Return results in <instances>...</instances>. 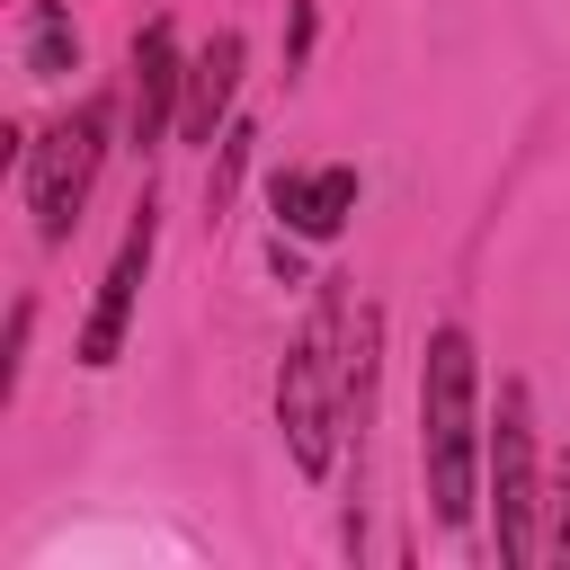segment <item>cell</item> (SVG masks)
<instances>
[{"label": "cell", "mask_w": 570, "mask_h": 570, "mask_svg": "<svg viewBox=\"0 0 570 570\" xmlns=\"http://www.w3.org/2000/svg\"><path fill=\"white\" fill-rule=\"evenodd\" d=\"M71 62H80V36H71V18H62L53 0H36V9H27V71H36V80H62Z\"/></svg>", "instance_id": "9"}, {"label": "cell", "mask_w": 570, "mask_h": 570, "mask_svg": "<svg viewBox=\"0 0 570 570\" xmlns=\"http://www.w3.org/2000/svg\"><path fill=\"white\" fill-rule=\"evenodd\" d=\"M490 543H499V561L508 570H525L534 552H543V534H534V401H525V383H499V419H490Z\"/></svg>", "instance_id": "4"}, {"label": "cell", "mask_w": 570, "mask_h": 570, "mask_svg": "<svg viewBox=\"0 0 570 570\" xmlns=\"http://www.w3.org/2000/svg\"><path fill=\"white\" fill-rule=\"evenodd\" d=\"M240 27H223L196 62H187V107H178V125H187V142H214L223 134V116H232V89H240Z\"/></svg>", "instance_id": "8"}, {"label": "cell", "mask_w": 570, "mask_h": 570, "mask_svg": "<svg viewBox=\"0 0 570 570\" xmlns=\"http://www.w3.org/2000/svg\"><path fill=\"white\" fill-rule=\"evenodd\" d=\"M27 330H36V303L9 312V356H0V392H18V356H27Z\"/></svg>", "instance_id": "10"}, {"label": "cell", "mask_w": 570, "mask_h": 570, "mask_svg": "<svg viewBox=\"0 0 570 570\" xmlns=\"http://www.w3.org/2000/svg\"><path fill=\"white\" fill-rule=\"evenodd\" d=\"M107 134H116V98H80L71 116H53L27 151V205H36V240L62 249L89 187H98V160H107Z\"/></svg>", "instance_id": "3"}, {"label": "cell", "mask_w": 570, "mask_h": 570, "mask_svg": "<svg viewBox=\"0 0 570 570\" xmlns=\"http://www.w3.org/2000/svg\"><path fill=\"white\" fill-rule=\"evenodd\" d=\"M178 107H187V53H178V27L151 18L134 36V53H125V125H134V151H151Z\"/></svg>", "instance_id": "6"}, {"label": "cell", "mask_w": 570, "mask_h": 570, "mask_svg": "<svg viewBox=\"0 0 570 570\" xmlns=\"http://www.w3.org/2000/svg\"><path fill=\"white\" fill-rule=\"evenodd\" d=\"M151 249H160V205L142 187V205H134V223H125L107 276H98V303L80 321V365H116L125 356V330H134V303H142V276H151Z\"/></svg>", "instance_id": "5"}, {"label": "cell", "mask_w": 570, "mask_h": 570, "mask_svg": "<svg viewBox=\"0 0 570 570\" xmlns=\"http://www.w3.org/2000/svg\"><path fill=\"white\" fill-rule=\"evenodd\" d=\"M347 338H356L347 294H338V276H321L312 312H303V338L276 365V428H285V445L312 481L338 463V436H347Z\"/></svg>", "instance_id": "2"}, {"label": "cell", "mask_w": 570, "mask_h": 570, "mask_svg": "<svg viewBox=\"0 0 570 570\" xmlns=\"http://www.w3.org/2000/svg\"><path fill=\"white\" fill-rule=\"evenodd\" d=\"M356 169H276L267 178V205H276V223L294 232V240H338L347 232V214H356Z\"/></svg>", "instance_id": "7"}, {"label": "cell", "mask_w": 570, "mask_h": 570, "mask_svg": "<svg viewBox=\"0 0 570 570\" xmlns=\"http://www.w3.org/2000/svg\"><path fill=\"white\" fill-rule=\"evenodd\" d=\"M481 463H490L481 356H472V330L445 321V330H428V356H419V481H428L436 525H472V499L490 481Z\"/></svg>", "instance_id": "1"}]
</instances>
